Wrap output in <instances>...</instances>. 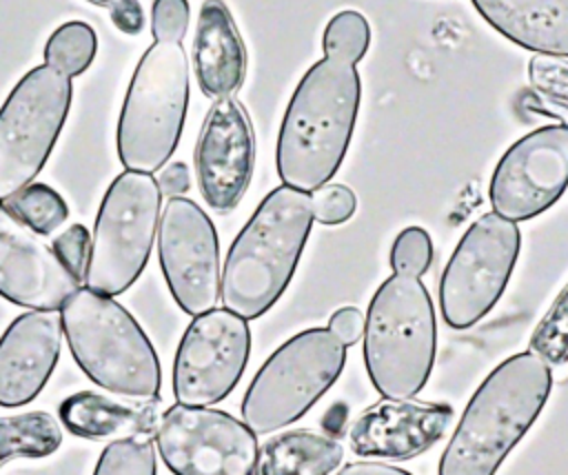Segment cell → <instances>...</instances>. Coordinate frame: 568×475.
<instances>
[{
	"instance_id": "6da1fadb",
	"label": "cell",
	"mask_w": 568,
	"mask_h": 475,
	"mask_svg": "<svg viewBox=\"0 0 568 475\" xmlns=\"http://www.w3.org/2000/svg\"><path fill=\"white\" fill-rule=\"evenodd\" d=\"M362 102L357 67L324 55L297 82L275 146L282 184L311 193L342 166Z\"/></svg>"
},
{
	"instance_id": "7a4b0ae2",
	"label": "cell",
	"mask_w": 568,
	"mask_h": 475,
	"mask_svg": "<svg viewBox=\"0 0 568 475\" xmlns=\"http://www.w3.org/2000/svg\"><path fill=\"white\" fill-rule=\"evenodd\" d=\"M550 388V366L530 351L495 366L466 404L437 475H495L544 411Z\"/></svg>"
},
{
	"instance_id": "3957f363",
	"label": "cell",
	"mask_w": 568,
	"mask_h": 475,
	"mask_svg": "<svg viewBox=\"0 0 568 475\" xmlns=\"http://www.w3.org/2000/svg\"><path fill=\"white\" fill-rule=\"evenodd\" d=\"M311 226V195L275 186L226 253L220 280L224 309L244 320L262 317L291 284Z\"/></svg>"
},
{
	"instance_id": "277c9868",
	"label": "cell",
	"mask_w": 568,
	"mask_h": 475,
	"mask_svg": "<svg viewBox=\"0 0 568 475\" xmlns=\"http://www.w3.org/2000/svg\"><path fill=\"white\" fill-rule=\"evenodd\" d=\"M60 320L75 364L93 384L133 402L158 400L160 360L120 302L84 286L62 304Z\"/></svg>"
},
{
	"instance_id": "5b68a950",
	"label": "cell",
	"mask_w": 568,
	"mask_h": 475,
	"mask_svg": "<svg viewBox=\"0 0 568 475\" xmlns=\"http://www.w3.org/2000/svg\"><path fill=\"white\" fill-rule=\"evenodd\" d=\"M362 335L364 366L382 397L410 400L426 386L435 364L437 322L419 277H386L368 302Z\"/></svg>"
},
{
	"instance_id": "8992f818",
	"label": "cell",
	"mask_w": 568,
	"mask_h": 475,
	"mask_svg": "<svg viewBox=\"0 0 568 475\" xmlns=\"http://www.w3.org/2000/svg\"><path fill=\"white\" fill-rule=\"evenodd\" d=\"M189 107V60L180 42H153L129 82L118 155L126 171L153 173L173 155Z\"/></svg>"
},
{
	"instance_id": "52a82bcc",
	"label": "cell",
	"mask_w": 568,
	"mask_h": 475,
	"mask_svg": "<svg viewBox=\"0 0 568 475\" xmlns=\"http://www.w3.org/2000/svg\"><path fill=\"white\" fill-rule=\"evenodd\" d=\"M346 346L322 326L300 331L275 348L251 380L242 422L255 433H275L300 420L342 375Z\"/></svg>"
},
{
	"instance_id": "ba28073f",
	"label": "cell",
	"mask_w": 568,
	"mask_h": 475,
	"mask_svg": "<svg viewBox=\"0 0 568 475\" xmlns=\"http://www.w3.org/2000/svg\"><path fill=\"white\" fill-rule=\"evenodd\" d=\"M162 193L151 173L122 171L106 189L91 238L87 289L124 293L144 271L160 220Z\"/></svg>"
},
{
	"instance_id": "9c48e42d",
	"label": "cell",
	"mask_w": 568,
	"mask_h": 475,
	"mask_svg": "<svg viewBox=\"0 0 568 475\" xmlns=\"http://www.w3.org/2000/svg\"><path fill=\"white\" fill-rule=\"evenodd\" d=\"M73 87L40 64L27 71L0 107V202L24 189L49 160L71 109Z\"/></svg>"
},
{
	"instance_id": "30bf717a",
	"label": "cell",
	"mask_w": 568,
	"mask_h": 475,
	"mask_svg": "<svg viewBox=\"0 0 568 475\" xmlns=\"http://www.w3.org/2000/svg\"><path fill=\"white\" fill-rule=\"evenodd\" d=\"M519 249V226L495 211L466 229L439 280V311L450 329H470L497 304Z\"/></svg>"
},
{
	"instance_id": "8fae6325",
	"label": "cell",
	"mask_w": 568,
	"mask_h": 475,
	"mask_svg": "<svg viewBox=\"0 0 568 475\" xmlns=\"http://www.w3.org/2000/svg\"><path fill=\"white\" fill-rule=\"evenodd\" d=\"M155 448L173 475H253L257 437L226 411L173 404L153 431Z\"/></svg>"
},
{
	"instance_id": "7c38bea8",
	"label": "cell",
	"mask_w": 568,
	"mask_h": 475,
	"mask_svg": "<svg viewBox=\"0 0 568 475\" xmlns=\"http://www.w3.org/2000/svg\"><path fill=\"white\" fill-rule=\"evenodd\" d=\"M251 355V329L229 309L200 313L186 326L175 362L173 395L186 406L222 402L240 382Z\"/></svg>"
},
{
	"instance_id": "4fadbf2b",
	"label": "cell",
	"mask_w": 568,
	"mask_h": 475,
	"mask_svg": "<svg viewBox=\"0 0 568 475\" xmlns=\"http://www.w3.org/2000/svg\"><path fill=\"white\" fill-rule=\"evenodd\" d=\"M568 189V127L546 124L517 142L499 158L488 200L497 215L524 222L548 211Z\"/></svg>"
},
{
	"instance_id": "5bb4252c",
	"label": "cell",
	"mask_w": 568,
	"mask_h": 475,
	"mask_svg": "<svg viewBox=\"0 0 568 475\" xmlns=\"http://www.w3.org/2000/svg\"><path fill=\"white\" fill-rule=\"evenodd\" d=\"M158 257L166 286L189 315L215 309L220 297V242L211 218L189 198H171L160 218Z\"/></svg>"
},
{
	"instance_id": "9a60e30c",
	"label": "cell",
	"mask_w": 568,
	"mask_h": 475,
	"mask_svg": "<svg viewBox=\"0 0 568 475\" xmlns=\"http://www.w3.org/2000/svg\"><path fill=\"white\" fill-rule=\"evenodd\" d=\"M255 166L251 118L237 98L215 100L195 144V178L215 213L233 211L244 198Z\"/></svg>"
},
{
	"instance_id": "2e32d148",
	"label": "cell",
	"mask_w": 568,
	"mask_h": 475,
	"mask_svg": "<svg viewBox=\"0 0 568 475\" xmlns=\"http://www.w3.org/2000/svg\"><path fill=\"white\" fill-rule=\"evenodd\" d=\"M78 289L53 246L0 202V295L31 311H58Z\"/></svg>"
},
{
	"instance_id": "e0dca14e",
	"label": "cell",
	"mask_w": 568,
	"mask_h": 475,
	"mask_svg": "<svg viewBox=\"0 0 568 475\" xmlns=\"http://www.w3.org/2000/svg\"><path fill=\"white\" fill-rule=\"evenodd\" d=\"M453 420L446 402L382 400L368 406L348 431V446L359 457L413 459L437 444Z\"/></svg>"
},
{
	"instance_id": "ac0fdd59",
	"label": "cell",
	"mask_w": 568,
	"mask_h": 475,
	"mask_svg": "<svg viewBox=\"0 0 568 475\" xmlns=\"http://www.w3.org/2000/svg\"><path fill=\"white\" fill-rule=\"evenodd\" d=\"M62 320L55 311L18 315L0 337V406L16 408L40 395L62 348Z\"/></svg>"
},
{
	"instance_id": "d6986e66",
	"label": "cell",
	"mask_w": 568,
	"mask_h": 475,
	"mask_svg": "<svg viewBox=\"0 0 568 475\" xmlns=\"http://www.w3.org/2000/svg\"><path fill=\"white\" fill-rule=\"evenodd\" d=\"M193 67L202 93L231 98L246 78V47L224 0H204L193 38Z\"/></svg>"
},
{
	"instance_id": "ffe728a7",
	"label": "cell",
	"mask_w": 568,
	"mask_h": 475,
	"mask_svg": "<svg viewBox=\"0 0 568 475\" xmlns=\"http://www.w3.org/2000/svg\"><path fill=\"white\" fill-rule=\"evenodd\" d=\"M486 24L513 44L568 60V0H470Z\"/></svg>"
},
{
	"instance_id": "44dd1931",
	"label": "cell",
	"mask_w": 568,
	"mask_h": 475,
	"mask_svg": "<svg viewBox=\"0 0 568 475\" xmlns=\"http://www.w3.org/2000/svg\"><path fill=\"white\" fill-rule=\"evenodd\" d=\"M155 402H118L93 391H80L60 402L62 426L84 439L151 435L158 426Z\"/></svg>"
},
{
	"instance_id": "7402d4cb",
	"label": "cell",
	"mask_w": 568,
	"mask_h": 475,
	"mask_svg": "<svg viewBox=\"0 0 568 475\" xmlns=\"http://www.w3.org/2000/svg\"><path fill=\"white\" fill-rule=\"evenodd\" d=\"M344 459V446L308 428L268 437L260 451L253 475H331Z\"/></svg>"
},
{
	"instance_id": "603a6c76",
	"label": "cell",
	"mask_w": 568,
	"mask_h": 475,
	"mask_svg": "<svg viewBox=\"0 0 568 475\" xmlns=\"http://www.w3.org/2000/svg\"><path fill=\"white\" fill-rule=\"evenodd\" d=\"M62 428L53 415L29 411L0 417V466L16 457H47L58 451Z\"/></svg>"
},
{
	"instance_id": "cb8c5ba5",
	"label": "cell",
	"mask_w": 568,
	"mask_h": 475,
	"mask_svg": "<svg viewBox=\"0 0 568 475\" xmlns=\"http://www.w3.org/2000/svg\"><path fill=\"white\" fill-rule=\"evenodd\" d=\"M98 51V36L91 24L71 20L60 24L44 44V64L69 80L84 73Z\"/></svg>"
},
{
	"instance_id": "d4e9b609",
	"label": "cell",
	"mask_w": 568,
	"mask_h": 475,
	"mask_svg": "<svg viewBox=\"0 0 568 475\" xmlns=\"http://www.w3.org/2000/svg\"><path fill=\"white\" fill-rule=\"evenodd\" d=\"M20 222L38 235H49L60 229L69 218L64 198L42 182H31L2 202Z\"/></svg>"
},
{
	"instance_id": "484cf974",
	"label": "cell",
	"mask_w": 568,
	"mask_h": 475,
	"mask_svg": "<svg viewBox=\"0 0 568 475\" xmlns=\"http://www.w3.org/2000/svg\"><path fill=\"white\" fill-rule=\"evenodd\" d=\"M371 44V24L364 13L355 9L337 11L324 27L322 51L328 58L357 64Z\"/></svg>"
},
{
	"instance_id": "4316f807",
	"label": "cell",
	"mask_w": 568,
	"mask_h": 475,
	"mask_svg": "<svg viewBox=\"0 0 568 475\" xmlns=\"http://www.w3.org/2000/svg\"><path fill=\"white\" fill-rule=\"evenodd\" d=\"M155 442L149 435L120 437L100 453L93 475H155Z\"/></svg>"
},
{
	"instance_id": "83f0119b",
	"label": "cell",
	"mask_w": 568,
	"mask_h": 475,
	"mask_svg": "<svg viewBox=\"0 0 568 475\" xmlns=\"http://www.w3.org/2000/svg\"><path fill=\"white\" fill-rule=\"evenodd\" d=\"M528 351L544 360L550 368L568 362V284L535 326Z\"/></svg>"
},
{
	"instance_id": "f1b7e54d",
	"label": "cell",
	"mask_w": 568,
	"mask_h": 475,
	"mask_svg": "<svg viewBox=\"0 0 568 475\" xmlns=\"http://www.w3.org/2000/svg\"><path fill=\"white\" fill-rule=\"evenodd\" d=\"M433 262V242L426 229L406 226L393 242L390 266L393 273L422 277Z\"/></svg>"
},
{
	"instance_id": "f546056e",
	"label": "cell",
	"mask_w": 568,
	"mask_h": 475,
	"mask_svg": "<svg viewBox=\"0 0 568 475\" xmlns=\"http://www.w3.org/2000/svg\"><path fill=\"white\" fill-rule=\"evenodd\" d=\"M528 80L539 98L568 104V60L555 55H532Z\"/></svg>"
},
{
	"instance_id": "4dcf8cb0",
	"label": "cell",
	"mask_w": 568,
	"mask_h": 475,
	"mask_svg": "<svg viewBox=\"0 0 568 475\" xmlns=\"http://www.w3.org/2000/svg\"><path fill=\"white\" fill-rule=\"evenodd\" d=\"M189 0H153L151 33L155 42H182L189 29Z\"/></svg>"
},
{
	"instance_id": "1f68e13d",
	"label": "cell",
	"mask_w": 568,
	"mask_h": 475,
	"mask_svg": "<svg viewBox=\"0 0 568 475\" xmlns=\"http://www.w3.org/2000/svg\"><path fill=\"white\" fill-rule=\"evenodd\" d=\"M355 193L346 184H324L311 195L313 220L322 224H342L355 213Z\"/></svg>"
},
{
	"instance_id": "d6a6232c",
	"label": "cell",
	"mask_w": 568,
	"mask_h": 475,
	"mask_svg": "<svg viewBox=\"0 0 568 475\" xmlns=\"http://www.w3.org/2000/svg\"><path fill=\"white\" fill-rule=\"evenodd\" d=\"M53 251L60 257V262L82 282L89 264V251H91V238L84 224H71L53 240Z\"/></svg>"
},
{
	"instance_id": "836d02e7",
	"label": "cell",
	"mask_w": 568,
	"mask_h": 475,
	"mask_svg": "<svg viewBox=\"0 0 568 475\" xmlns=\"http://www.w3.org/2000/svg\"><path fill=\"white\" fill-rule=\"evenodd\" d=\"M328 331L344 344H355L364 333V315L355 306H342L337 309L328 320Z\"/></svg>"
},
{
	"instance_id": "e575fe53",
	"label": "cell",
	"mask_w": 568,
	"mask_h": 475,
	"mask_svg": "<svg viewBox=\"0 0 568 475\" xmlns=\"http://www.w3.org/2000/svg\"><path fill=\"white\" fill-rule=\"evenodd\" d=\"M111 22L126 36H138L144 27V11L138 0H115L109 7Z\"/></svg>"
},
{
	"instance_id": "d590c367",
	"label": "cell",
	"mask_w": 568,
	"mask_h": 475,
	"mask_svg": "<svg viewBox=\"0 0 568 475\" xmlns=\"http://www.w3.org/2000/svg\"><path fill=\"white\" fill-rule=\"evenodd\" d=\"M160 193L171 198H182L189 186H191V175H189V166L184 162H171L162 169L160 180H158Z\"/></svg>"
},
{
	"instance_id": "8d00e7d4",
	"label": "cell",
	"mask_w": 568,
	"mask_h": 475,
	"mask_svg": "<svg viewBox=\"0 0 568 475\" xmlns=\"http://www.w3.org/2000/svg\"><path fill=\"white\" fill-rule=\"evenodd\" d=\"M337 475H413L404 468L382 464V462H351L337 471Z\"/></svg>"
},
{
	"instance_id": "74e56055",
	"label": "cell",
	"mask_w": 568,
	"mask_h": 475,
	"mask_svg": "<svg viewBox=\"0 0 568 475\" xmlns=\"http://www.w3.org/2000/svg\"><path fill=\"white\" fill-rule=\"evenodd\" d=\"M539 113H546V115H552L559 120V124H566L568 127V104H561V102H552V100H546V98H539L530 102Z\"/></svg>"
},
{
	"instance_id": "f35d334b",
	"label": "cell",
	"mask_w": 568,
	"mask_h": 475,
	"mask_svg": "<svg viewBox=\"0 0 568 475\" xmlns=\"http://www.w3.org/2000/svg\"><path fill=\"white\" fill-rule=\"evenodd\" d=\"M89 2H93V4H98V7H109V4L115 2V0H89Z\"/></svg>"
}]
</instances>
